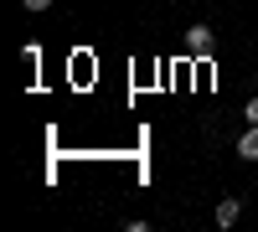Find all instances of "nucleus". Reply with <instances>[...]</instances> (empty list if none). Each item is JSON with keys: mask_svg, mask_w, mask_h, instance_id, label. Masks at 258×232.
Instances as JSON below:
<instances>
[{"mask_svg": "<svg viewBox=\"0 0 258 232\" xmlns=\"http://www.w3.org/2000/svg\"><path fill=\"white\" fill-rule=\"evenodd\" d=\"M212 41H217V36H212V26H191V31H186V52H191V57H207Z\"/></svg>", "mask_w": 258, "mask_h": 232, "instance_id": "obj_1", "label": "nucleus"}, {"mask_svg": "<svg viewBox=\"0 0 258 232\" xmlns=\"http://www.w3.org/2000/svg\"><path fill=\"white\" fill-rule=\"evenodd\" d=\"M238 217H243V201H238V196H222V201H217V227H232Z\"/></svg>", "mask_w": 258, "mask_h": 232, "instance_id": "obj_2", "label": "nucleus"}, {"mask_svg": "<svg viewBox=\"0 0 258 232\" xmlns=\"http://www.w3.org/2000/svg\"><path fill=\"white\" fill-rule=\"evenodd\" d=\"M238 155H243V160H258V124H253V129L238 139Z\"/></svg>", "mask_w": 258, "mask_h": 232, "instance_id": "obj_3", "label": "nucleus"}, {"mask_svg": "<svg viewBox=\"0 0 258 232\" xmlns=\"http://www.w3.org/2000/svg\"><path fill=\"white\" fill-rule=\"evenodd\" d=\"M243 114H248V124H258V98H248V109H243Z\"/></svg>", "mask_w": 258, "mask_h": 232, "instance_id": "obj_4", "label": "nucleus"}, {"mask_svg": "<svg viewBox=\"0 0 258 232\" xmlns=\"http://www.w3.org/2000/svg\"><path fill=\"white\" fill-rule=\"evenodd\" d=\"M21 6H26V11H47L52 0H21Z\"/></svg>", "mask_w": 258, "mask_h": 232, "instance_id": "obj_5", "label": "nucleus"}]
</instances>
